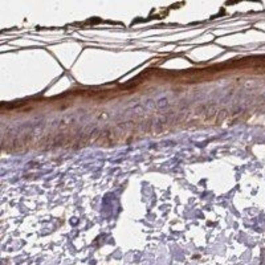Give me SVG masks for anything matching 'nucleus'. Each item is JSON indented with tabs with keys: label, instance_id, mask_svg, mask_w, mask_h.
I'll use <instances>...</instances> for the list:
<instances>
[{
	"label": "nucleus",
	"instance_id": "nucleus-1",
	"mask_svg": "<svg viewBox=\"0 0 265 265\" xmlns=\"http://www.w3.org/2000/svg\"><path fill=\"white\" fill-rule=\"evenodd\" d=\"M167 104H168V101L166 100V98H162V100L158 101V108L163 109V108H166V106H167Z\"/></svg>",
	"mask_w": 265,
	"mask_h": 265
}]
</instances>
